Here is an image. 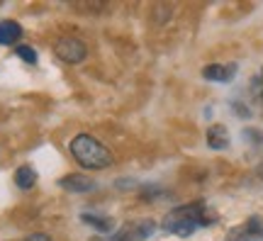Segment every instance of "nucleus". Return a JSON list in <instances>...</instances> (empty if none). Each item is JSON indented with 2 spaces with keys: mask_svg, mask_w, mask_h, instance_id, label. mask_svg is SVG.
<instances>
[{
  "mask_svg": "<svg viewBox=\"0 0 263 241\" xmlns=\"http://www.w3.org/2000/svg\"><path fill=\"white\" fill-rule=\"evenodd\" d=\"M68 149H71V156L76 158V163L88 168V171L110 168L115 161L112 151L105 144H100L95 137H90V134H76L71 144H68Z\"/></svg>",
  "mask_w": 263,
  "mask_h": 241,
  "instance_id": "2",
  "label": "nucleus"
},
{
  "mask_svg": "<svg viewBox=\"0 0 263 241\" xmlns=\"http://www.w3.org/2000/svg\"><path fill=\"white\" fill-rule=\"evenodd\" d=\"M22 37V27L15 20H0V47H12Z\"/></svg>",
  "mask_w": 263,
  "mask_h": 241,
  "instance_id": "7",
  "label": "nucleus"
},
{
  "mask_svg": "<svg viewBox=\"0 0 263 241\" xmlns=\"http://www.w3.org/2000/svg\"><path fill=\"white\" fill-rule=\"evenodd\" d=\"M236 73V66H219V64H212V66H205L202 68V78L207 81H215V83H229Z\"/></svg>",
  "mask_w": 263,
  "mask_h": 241,
  "instance_id": "6",
  "label": "nucleus"
},
{
  "mask_svg": "<svg viewBox=\"0 0 263 241\" xmlns=\"http://www.w3.org/2000/svg\"><path fill=\"white\" fill-rule=\"evenodd\" d=\"M251 93H254L256 98H261V100H263V71L256 76L254 81H251Z\"/></svg>",
  "mask_w": 263,
  "mask_h": 241,
  "instance_id": "13",
  "label": "nucleus"
},
{
  "mask_svg": "<svg viewBox=\"0 0 263 241\" xmlns=\"http://www.w3.org/2000/svg\"><path fill=\"white\" fill-rule=\"evenodd\" d=\"M227 241H263L261 217H249V222L229 229V232H227Z\"/></svg>",
  "mask_w": 263,
  "mask_h": 241,
  "instance_id": "4",
  "label": "nucleus"
},
{
  "mask_svg": "<svg viewBox=\"0 0 263 241\" xmlns=\"http://www.w3.org/2000/svg\"><path fill=\"white\" fill-rule=\"evenodd\" d=\"M110 241H134V236H132V227H122V229L115 234Z\"/></svg>",
  "mask_w": 263,
  "mask_h": 241,
  "instance_id": "14",
  "label": "nucleus"
},
{
  "mask_svg": "<svg viewBox=\"0 0 263 241\" xmlns=\"http://www.w3.org/2000/svg\"><path fill=\"white\" fill-rule=\"evenodd\" d=\"M59 186L68 193H90V190H95V180L88 178L85 173H68L59 180Z\"/></svg>",
  "mask_w": 263,
  "mask_h": 241,
  "instance_id": "5",
  "label": "nucleus"
},
{
  "mask_svg": "<svg viewBox=\"0 0 263 241\" xmlns=\"http://www.w3.org/2000/svg\"><path fill=\"white\" fill-rule=\"evenodd\" d=\"M154 229H156L154 222H141V224H137V227H132V236H134V241H144L154 234Z\"/></svg>",
  "mask_w": 263,
  "mask_h": 241,
  "instance_id": "11",
  "label": "nucleus"
},
{
  "mask_svg": "<svg viewBox=\"0 0 263 241\" xmlns=\"http://www.w3.org/2000/svg\"><path fill=\"white\" fill-rule=\"evenodd\" d=\"M207 146L215 149V151H224L229 146V132L224 124H212L207 129Z\"/></svg>",
  "mask_w": 263,
  "mask_h": 241,
  "instance_id": "8",
  "label": "nucleus"
},
{
  "mask_svg": "<svg viewBox=\"0 0 263 241\" xmlns=\"http://www.w3.org/2000/svg\"><path fill=\"white\" fill-rule=\"evenodd\" d=\"M156 195H163V190H161V188H146V190L141 193V200L149 202V200H156Z\"/></svg>",
  "mask_w": 263,
  "mask_h": 241,
  "instance_id": "15",
  "label": "nucleus"
},
{
  "mask_svg": "<svg viewBox=\"0 0 263 241\" xmlns=\"http://www.w3.org/2000/svg\"><path fill=\"white\" fill-rule=\"evenodd\" d=\"M15 54H17L25 64H37V51L32 47H27V44H17V47H15Z\"/></svg>",
  "mask_w": 263,
  "mask_h": 241,
  "instance_id": "12",
  "label": "nucleus"
},
{
  "mask_svg": "<svg viewBox=\"0 0 263 241\" xmlns=\"http://www.w3.org/2000/svg\"><path fill=\"white\" fill-rule=\"evenodd\" d=\"M81 219H83L85 224H90L93 229L103 232V234H107L110 229H112V222H110V217H105V214H90V212H83V214H81Z\"/></svg>",
  "mask_w": 263,
  "mask_h": 241,
  "instance_id": "10",
  "label": "nucleus"
},
{
  "mask_svg": "<svg viewBox=\"0 0 263 241\" xmlns=\"http://www.w3.org/2000/svg\"><path fill=\"white\" fill-rule=\"evenodd\" d=\"M217 217L210 210H207L205 202H190V205H180L176 210H171L166 217H163V232L176 234V236H190V234L200 229V227H207V224H215Z\"/></svg>",
  "mask_w": 263,
  "mask_h": 241,
  "instance_id": "1",
  "label": "nucleus"
},
{
  "mask_svg": "<svg viewBox=\"0 0 263 241\" xmlns=\"http://www.w3.org/2000/svg\"><path fill=\"white\" fill-rule=\"evenodd\" d=\"M54 54L64 61V64H81L85 61V56H88V47H85L83 39L78 37H61L54 44Z\"/></svg>",
  "mask_w": 263,
  "mask_h": 241,
  "instance_id": "3",
  "label": "nucleus"
},
{
  "mask_svg": "<svg viewBox=\"0 0 263 241\" xmlns=\"http://www.w3.org/2000/svg\"><path fill=\"white\" fill-rule=\"evenodd\" d=\"M22 241H51V236L44 232H34V234H27Z\"/></svg>",
  "mask_w": 263,
  "mask_h": 241,
  "instance_id": "16",
  "label": "nucleus"
},
{
  "mask_svg": "<svg viewBox=\"0 0 263 241\" xmlns=\"http://www.w3.org/2000/svg\"><path fill=\"white\" fill-rule=\"evenodd\" d=\"M34 183H37V171L32 166H20L17 171H15V186H17L20 190H32Z\"/></svg>",
  "mask_w": 263,
  "mask_h": 241,
  "instance_id": "9",
  "label": "nucleus"
}]
</instances>
